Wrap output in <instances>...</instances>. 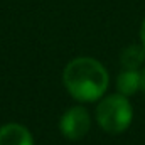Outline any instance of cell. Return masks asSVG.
<instances>
[{
    "label": "cell",
    "instance_id": "obj_1",
    "mask_svg": "<svg viewBox=\"0 0 145 145\" xmlns=\"http://www.w3.org/2000/svg\"><path fill=\"white\" fill-rule=\"evenodd\" d=\"M63 84L76 101L93 103L105 96L110 74L98 59L81 56L66 64L63 71Z\"/></svg>",
    "mask_w": 145,
    "mask_h": 145
},
{
    "label": "cell",
    "instance_id": "obj_2",
    "mask_svg": "<svg viewBox=\"0 0 145 145\" xmlns=\"http://www.w3.org/2000/svg\"><path fill=\"white\" fill-rule=\"evenodd\" d=\"M95 118L103 132L110 135H120L130 128L133 121V108L127 96L113 93L100 100Z\"/></svg>",
    "mask_w": 145,
    "mask_h": 145
},
{
    "label": "cell",
    "instance_id": "obj_3",
    "mask_svg": "<svg viewBox=\"0 0 145 145\" xmlns=\"http://www.w3.org/2000/svg\"><path fill=\"white\" fill-rule=\"evenodd\" d=\"M91 128V115L84 106H71L59 118V130L68 140H81Z\"/></svg>",
    "mask_w": 145,
    "mask_h": 145
},
{
    "label": "cell",
    "instance_id": "obj_4",
    "mask_svg": "<svg viewBox=\"0 0 145 145\" xmlns=\"http://www.w3.org/2000/svg\"><path fill=\"white\" fill-rule=\"evenodd\" d=\"M0 145H34V137L27 127L12 121L0 127Z\"/></svg>",
    "mask_w": 145,
    "mask_h": 145
},
{
    "label": "cell",
    "instance_id": "obj_5",
    "mask_svg": "<svg viewBox=\"0 0 145 145\" xmlns=\"http://www.w3.org/2000/svg\"><path fill=\"white\" fill-rule=\"evenodd\" d=\"M116 89L127 98L133 96L140 89V69H123L116 76Z\"/></svg>",
    "mask_w": 145,
    "mask_h": 145
},
{
    "label": "cell",
    "instance_id": "obj_6",
    "mask_svg": "<svg viewBox=\"0 0 145 145\" xmlns=\"http://www.w3.org/2000/svg\"><path fill=\"white\" fill-rule=\"evenodd\" d=\"M120 63L123 69H140L145 64V49L142 44H132L127 46L120 54Z\"/></svg>",
    "mask_w": 145,
    "mask_h": 145
},
{
    "label": "cell",
    "instance_id": "obj_7",
    "mask_svg": "<svg viewBox=\"0 0 145 145\" xmlns=\"http://www.w3.org/2000/svg\"><path fill=\"white\" fill-rule=\"evenodd\" d=\"M140 91L145 95V66H142L140 69Z\"/></svg>",
    "mask_w": 145,
    "mask_h": 145
},
{
    "label": "cell",
    "instance_id": "obj_8",
    "mask_svg": "<svg viewBox=\"0 0 145 145\" xmlns=\"http://www.w3.org/2000/svg\"><path fill=\"white\" fill-rule=\"evenodd\" d=\"M140 42H142V46H144V49H145V19H144V22H142V25H140Z\"/></svg>",
    "mask_w": 145,
    "mask_h": 145
}]
</instances>
